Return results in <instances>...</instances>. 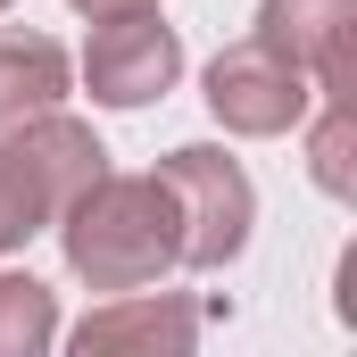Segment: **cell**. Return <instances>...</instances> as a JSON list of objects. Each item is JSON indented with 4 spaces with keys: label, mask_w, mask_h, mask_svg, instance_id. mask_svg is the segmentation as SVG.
Listing matches in <instances>:
<instances>
[{
    "label": "cell",
    "mask_w": 357,
    "mask_h": 357,
    "mask_svg": "<svg viewBox=\"0 0 357 357\" xmlns=\"http://www.w3.org/2000/svg\"><path fill=\"white\" fill-rule=\"evenodd\" d=\"M349 33H357V0H266L258 8V42L299 59L316 91H349Z\"/></svg>",
    "instance_id": "5b68a950"
},
{
    "label": "cell",
    "mask_w": 357,
    "mask_h": 357,
    "mask_svg": "<svg viewBox=\"0 0 357 357\" xmlns=\"http://www.w3.org/2000/svg\"><path fill=\"white\" fill-rule=\"evenodd\" d=\"M208 108H216V125H225V133L274 142V133L307 125L316 84H307V67H299V59H282L274 42L250 33V42H233V50H216V59H208Z\"/></svg>",
    "instance_id": "3957f363"
},
{
    "label": "cell",
    "mask_w": 357,
    "mask_h": 357,
    "mask_svg": "<svg viewBox=\"0 0 357 357\" xmlns=\"http://www.w3.org/2000/svg\"><path fill=\"white\" fill-rule=\"evenodd\" d=\"M158 183L175 191V233H183V266L216 274L250 250L258 225V191L241 175V158H225L216 142H183L158 158Z\"/></svg>",
    "instance_id": "7a4b0ae2"
},
{
    "label": "cell",
    "mask_w": 357,
    "mask_h": 357,
    "mask_svg": "<svg viewBox=\"0 0 357 357\" xmlns=\"http://www.w3.org/2000/svg\"><path fill=\"white\" fill-rule=\"evenodd\" d=\"M0 8H17V0H0Z\"/></svg>",
    "instance_id": "4fadbf2b"
},
{
    "label": "cell",
    "mask_w": 357,
    "mask_h": 357,
    "mask_svg": "<svg viewBox=\"0 0 357 357\" xmlns=\"http://www.w3.org/2000/svg\"><path fill=\"white\" fill-rule=\"evenodd\" d=\"M183 75V42L158 8H116V17H91L84 42V84L100 108H150L167 100Z\"/></svg>",
    "instance_id": "277c9868"
},
{
    "label": "cell",
    "mask_w": 357,
    "mask_h": 357,
    "mask_svg": "<svg viewBox=\"0 0 357 357\" xmlns=\"http://www.w3.org/2000/svg\"><path fill=\"white\" fill-rule=\"evenodd\" d=\"M8 142H17V158L33 167L42 183V199H50V216L84 191L100 167H108V150H100V133H91L84 116H67V108H42V116H25V125H8Z\"/></svg>",
    "instance_id": "52a82bcc"
},
{
    "label": "cell",
    "mask_w": 357,
    "mask_h": 357,
    "mask_svg": "<svg viewBox=\"0 0 357 357\" xmlns=\"http://www.w3.org/2000/svg\"><path fill=\"white\" fill-rule=\"evenodd\" d=\"M75 349H191L199 341V307L175 299V291H108V307H91L84 324L67 333Z\"/></svg>",
    "instance_id": "8992f818"
},
{
    "label": "cell",
    "mask_w": 357,
    "mask_h": 357,
    "mask_svg": "<svg viewBox=\"0 0 357 357\" xmlns=\"http://www.w3.org/2000/svg\"><path fill=\"white\" fill-rule=\"evenodd\" d=\"M42 225H50V199H42L33 167L17 158V142L0 133V258H8V250H25Z\"/></svg>",
    "instance_id": "8fae6325"
},
{
    "label": "cell",
    "mask_w": 357,
    "mask_h": 357,
    "mask_svg": "<svg viewBox=\"0 0 357 357\" xmlns=\"http://www.w3.org/2000/svg\"><path fill=\"white\" fill-rule=\"evenodd\" d=\"M307 167L333 199H357V116H349V91H324V125L307 133Z\"/></svg>",
    "instance_id": "30bf717a"
},
{
    "label": "cell",
    "mask_w": 357,
    "mask_h": 357,
    "mask_svg": "<svg viewBox=\"0 0 357 357\" xmlns=\"http://www.w3.org/2000/svg\"><path fill=\"white\" fill-rule=\"evenodd\" d=\"M75 84V59L50 42V33H0V133L59 108Z\"/></svg>",
    "instance_id": "ba28073f"
},
{
    "label": "cell",
    "mask_w": 357,
    "mask_h": 357,
    "mask_svg": "<svg viewBox=\"0 0 357 357\" xmlns=\"http://www.w3.org/2000/svg\"><path fill=\"white\" fill-rule=\"evenodd\" d=\"M67 8H84V17H116V8H158V0H67Z\"/></svg>",
    "instance_id": "7c38bea8"
},
{
    "label": "cell",
    "mask_w": 357,
    "mask_h": 357,
    "mask_svg": "<svg viewBox=\"0 0 357 357\" xmlns=\"http://www.w3.org/2000/svg\"><path fill=\"white\" fill-rule=\"evenodd\" d=\"M59 341V299L33 274H0V357H42Z\"/></svg>",
    "instance_id": "9c48e42d"
},
{
    "label": "cell",
    "mask_w": 357,
    "mask_h": 357,
    "mask_svg": "<svg viewBox=\"0 0 357 357\" xmlns=\"http://www.w3.org/2000/svg\"><path fill=\"white\" fill-rule=\"evenodd\" d=\"M50 225H59V250H67L75 282H91V291H142V282L183 266L175 191L158 183V167L150 175H108L100 167Z\"/></svg>",
    "instance_id": "6da1fadb"
}]
</instances>
